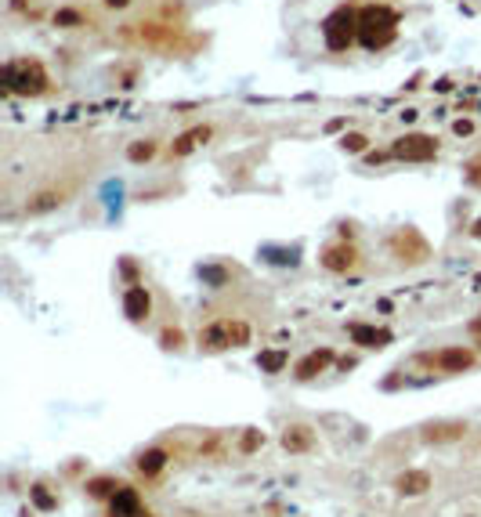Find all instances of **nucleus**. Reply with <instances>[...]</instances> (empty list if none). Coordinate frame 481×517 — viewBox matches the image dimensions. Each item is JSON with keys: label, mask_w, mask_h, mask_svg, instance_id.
<instances>
[{"label": "nucleus", "mask_w": 481, "mask_h": 517, "mask_svg": "<svg viewBox=\"0 0 481 517\" xmlns=\"http://www.w3.org/2000/svg\"><path fill=\"white\" fill-rule=\"evenodd\" d=\"M395 26H398V15L388 11V8H365L358 15V36L365 47H384L395 40Z\"/></svg>", "instance_id": "f257e3e1"}, {"label": "nucleus", "mask_w": 481, "mask_h": 517, "mask_svg": "<svg viewBox=\"0 0 481 517\" xmlns=\"http://www.w3.org/2000/svg\"><path fill=\"white\" fill-rule=\"evenodd\" d=\"M4 87L11 94H44L47 91V73H44L40 62H29V59L8 62L4 66Z\"/></svg>", "instance_id": "f03ea898"}, {"label": "nucleus", "mask_w": 481, "mask_h": 517, "mask_svg": "<svg viewBox=\"0 0 481 517\" xmlns=\"http://www.w3.org/2000/svg\"><path fill=\"white\" fill-rule=\"evenodd\" d=\"M323 33H326V44H330L333 51H344V47L355 40V33H358V15H355L351 8H337V11L326 19Z\"/></svg>", "instance_id": "7ed1b4c3"}, {"label": "nucleus", "mask_w": 481, "mask_h": 517, "mask_svg": "<svg viewBox=\"0 0 481 517\" xmlns=\"http://www.w3.org/2000/svg\"><path fill=\"white\" fill-rule=\"evenodd\" d=\"M477 362V355L470 348H442L435 355H420V366H431L438 373H467Z\"/></svg>", "instance_id": "20e7f679"}, {"label": "nucleus", "mask_w": 481, "mask_h": 517, "mask_svg": "<svg viewBox=\"0 0 481 517\" xmlns=\"http://www.w3.org/2000/svg\"><path fill=\"white\" fill-rule=\"evenodd\" d=\"M391 156L405 159V163H427V159L438 156V141L427 138V134H405L391 145Z\"/></svg>", "instance_id": "39448f33"}, {"label": "nucleus", "mask_w": 481, "mask_h": 517, "mask_svg": "<svg viewBox=\"0 0 481 517\" xmlns=\"http://www.w3.org/2000/svg\"><path fill=\"white\" fill-rule=\"evenodd\" d=\"M199 348H203V351H228V348H236V343H232V318L210 322V326L199 333Z\"/></svg>", "instance_id": "423d86ee"}, {"label": "nucleus", "mask_w": 481, "mask_h": 517, "mask_svg": "<svg viewBox=\"0 0 481 517\" xmlns=\"http://www.w3.org/2000/svg\"><path fill=\"white\" fill-rule=\"evenodd\" d=\"M109 517H148V513H145V506H141L138 488L120 485V492L109 499Z\"/></svg>", "instance_id": "0eeeda50"}, {"label": "nucleus", "mask_w": 481, "mask_h": 517, "mask_svg": "<svg viewBox=\"0 0 481 517\" xmlns=\"http://www.w3.org/2000/svg\"><path fill=\"white\" fill-rule=\"evenodd\" d=\"M333 366V351L330 348H318V351H308L297 366H293V376L297 380H315L318 373H326Z\"/></svg>", "instance_id": "6e6552de"}, {"label": "nucleus", "mask_w": 481, "mask_h": 517, "mask_svg": "<svg viewBox=\"0 0 481 517\" xmlns=\"http://www.w3.org/2000/svg\"><path fill=\"white\" fill-rule=\"evenodd\" d=\"M123 315L131 322H145L152 315V293L145 290V286H131V290L123 293Z\"/></svg>", "instance_id": "1a4fd4ad"}, {"label": "nucleus", "mask_w": 481, "mask_h": 517, "mask_svg": "<svg viewBox=\"0 0 481 517\" xmlns=\"http://www.w3.org/2000/svg\"><path fill=\"white\" fill-rule=\"evenodd\" d=\"M358 264V250L348 246V243H333L323 250V268L326 271H351Z\"/></svg>", "instance_id": "9d476101"}, {"label": "nucleus", "mask_w": 481, "mask_h": 517, "mask_svg": "<svg viewBox=\"0 0 481 517\" xmlns=\"http://www.w3.org/2000/svg\"><path fill=\"white\" fill-rule=\"evenodd\" d=\"M460 438H467V423H460V420H442V423L423 427L427 445H445V441H460Z\"/></svg>", "instance_id": "9b49d317"}, {"label": "nucleus", "mask_w": 481, "mask_h": 517, "mask_svg": "<svg viewBox=\"0 0 481 517\" xmlns=\"http://www.w3.org/2000/svg\"><path fill=\"white\" fill-rule=\"evenodd\" d=\"M348 333H351V340L358 343V348H388V343H391V333H388V329L365 326V322H355Z\"/></svg>", "instance_id": "f8f14e48"}, {"label": "nucleus", "mask_w": 481, "mask_h": 517, "mask_svg": "<svg viewBox=\"0 0 481 517\" xmlns=\"http://www.w3.org/2000/svg\"><path fill=\"white\" fill-rule=\"evenodd\" d=\"M283 448L286 452H311L315 448V431L304 427V423H293L283 431Z\"/></svg>", "instance_id": "ddd939ff"}, {"label": "nucleus", "mask_w": 481, "mask_h": 517, "mask_svg": "<svg viewBox=\"0 0 481 517\" xmlns=\"http://www.w3.org/2000/svg\"><path fill=\"white\" fill-rule=\"evenodd\" d=\"M395 488H398V496H423L431 488V474L427 471H405V474L395 478Z\"/></svg>", "instance_id": "4468645a"}, {"label": "nucleus", "mask_w": 481, "mask_h": 517, "mask_svg": "<svg viewBox=\"0 0 481 517\" xmlns=\"http://www.w3.org/2000/svg\"><path fill=\"white\" fill-rule=\"evenodd\" d=\"M206 138H210V127H192V131H185L174 145H171V156H188V152H196L199 145H206Z\"/></svg>", "instance_id": "2eb2a0df"}, {"label": "nucleus", "mask_w": 481, "mask_h": 517, "mask_svg": "<svg viewBox=\"0 0 481 517\" xmlns=\"http://www.w3.org/2000/svg\"><path fill=\"white\" fill-rule=\"evenodd\" d=\"M167 459H171V452H167V448H145V452L138 456V463H134V467H138L145 478H156L159 471L167 467Z\"/></svg>", "instance_id": "dca6fc26"}, {"label": "nucleus", "mask_w": 481, "mask_h": 517, "mask_svg": "<svg viewBox=\"0 0 481 517\" xmlns=\"http://www.w3.org/2000/svg\"><path fill=\"white\" fill-rule=\"evenodd\" d=\"M83 492H87L91 499H113V496L120 492V485H116V478H91V481L83 485Z\"/></svg>", "instance_id": "f3484780"}, {"label": "nucleus", "mask_w": 481, "mask_h": 517, "mask_svg": "<svg viewBox=\"0 0 481 517\" xmlns=\"http://www.w3.org/2000/svg\"><path fill=\"white\" fill-rule=\"evenodd\" d=\"M59 203H62V192H40V196H33L26 203V210L29 214H47V210H55Z\"/></svg>", "instance_id": "a211bd4d"}, {"label": "nucleus", "mask_w": 481, "mask_h": 517, "mask_svg": "<svg viewBox=\"0 0 481 517\" xmlns=\"http://www.w3.org/2000/svg\"><path fill=\"white\" fill-rule=\"evenodd\" d=\"M286 362H290L286 351H260V358H257V366H260L264 373H283Z\"/></svg>", "instance_id": "6ab92c4d"}, {"label": "nucleus", "mask_w": 481, "mask_h": 517, "mask_svg": "<svg viewBox=\"0 0 481 517\" xmlns=\"http://www.w3.org/2000/svg\"><path fill=\"white\" fill-rule=\"evenodd\" d=\"M156 156V141H134L131 149H127V159L131 163H145V159H152Z\"/></svg>", "instance_id": "aec40b11"}, {"label": "nucleus", "mask_w": 481, "mask_h": 517, "mask_svg": "<svg viewBox=\"0 0 481 517\" xmlns=\"http://www.w3.org/2000/svg\"><path fill=\"white\" fill-rule=\"evenodd\" d=\"M29 496H33V503H36L40 510H55V506H59V499L51 496L44 485H33V488H29Z\"/></svg>", "instance_id": "412c9836"}, {"label": "nucleus", "mask_w": 481, "mask_h": 517, "mask_svg": "<svg viewBox=\"0 0 481 517\" xmlns=\"http://www.w3.org/2000/svg\"><path fill=\"white\" fill-rule=\"evenodd\" d=\"M260 445H264V434H260V431H246V434H243V441H239V452H246V456H250V452H257Z\"/></svg>", "instance_id": "4be33fe9"}, {"label": "nucleus", "mask_w": 481, "mask_h": 517, "mask_svg": "<svg viewBox=\"0 0 481 517\" xmlns=\"http://www.w3.org/2000/svg\"><path fill=\"white\" fill-rule=\"evenodd\" d=\"M159 343H163L167 351H174V348H181V343H185V333H181V329H163V336H159Z\"/></svg>", "instance_id": "5701e85b"}, {"label": "nucleus", "mask_w": 481, "mask_h": 517, "mask_svg": "<svg viewBox=\"0 0 481 517\" xmlns=\"http://www.w3.org/2000/svg\"><path fill=\"white\" fill-rule=\"evenodd\" d=\"M232 343H236V348L250 343V326H246V322H239V318H232Z\"/></svg>", "instance_id": "b1692460"}, {"label": "nucleus", "mask_w": 481, "mask_h": 517, "mask_svg": "<svg viewBox=\"0 0 481 517\" xmlns=\"http://www.w3.org/2000/svg\"><path fill=\"white\" fill-rule=\"evenodd\" d=\"M365 141H369L365 134H344V138H340L344 152H362V149H365Z\"/></svg>", "instance_id": "393cba45"}, {"label": "nucleus", "mask_w": 481, "mask_h": 517, "mask_svg": "<svg viewBox=\"0 0 481 517\" xmlns=\"http://www.w3.org/2000/svg\"><path fill=\"white\" fill-rule=\"evenodd\" d=\"M467 178H470L474 185H481V163H474V166L467 170Z\"/></svg>", "instance_id": "a878e982"}, {"label": "nucleus", "mask_w": 481, "mask_h": 517, "mask_svg": "<svg viewBox=\"0 0 481 517\" xmlns=\"http://www.w3.org/2000/svg\"><path fill=\"white\" fill-rule=\"evenodd\" d=\"M470 236H474V239H481V217L474 221V228H470Z\"/></svg>", "instance_id": "bb28decb"}, {"label": "nucleus", "mask_w": 481, "mask_h": 517, "mask_svg": "<svg viewBox=\"0 0 481 517\" xmlns=\"http://www.w3.org/2000/svg\"><path fill=\"white\" fill-rule=\"evenodd\" d=\"M109 8H127V0H105Z\"/></svg>", "instance_id": "cd10ccee"}, {"label": "nucleus", "mask_w": 481, "mask_h": 517, "mask_svg": "<svg viewBox=\"0 0 481 517\" xmlns=\"http://www.w3.org/2000/svg\"><path fill=\"white\" fill-rule=\"evenodd\" d=\"M477 329H481V322H477Z\"/></svg>", "instance_id": "c85d7f7f"}]
</instances>
